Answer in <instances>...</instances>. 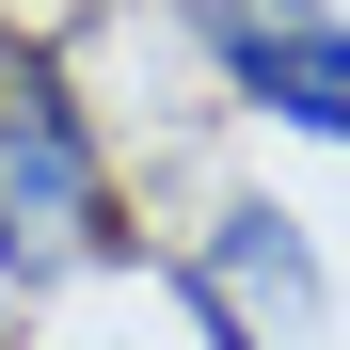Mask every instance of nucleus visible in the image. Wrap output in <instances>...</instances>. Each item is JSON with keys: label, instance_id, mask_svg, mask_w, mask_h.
<instances>
[{"label": "nucleus", "instance_id": "obj_1", "mask_svg": "<svg viewBox=\"0 0 350 350\" xmlns=\"http://www.w3.org/2000/svg\"><path fill=\"white\" fill-rule=\"evenodd\" d=\"M64 255H111V159L48 48H0V271L48 286Z\"/></svg>", "mask_w": 350, "mask_h": 350}, {"label": "nucleus", "instance_id": "obj_2", "mask_svg": "<svg viewBox=\"0 0 350 350\" xmlns=\"http://www.w3.org/2000/svg\"><path fill=\"white\" fill-rule=\"evenodd\" d=\"M207 32H223V80H239L271 128L350 144V32L319 16V0H207Z\"/></svg>", "mask_w": 350, "mask_h": 350}]
</instances>
